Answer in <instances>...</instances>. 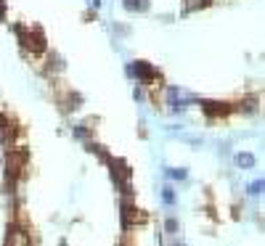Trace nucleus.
<instances>
[{"instance_id":"nucleus-11","label":"nucleus","mask_w":265,"mask_h":246,"mask_svg":"<svg viewBox=\"0 0 265 246\" xmlns=\"http://www.w3.org/2000/svg\"><path fill=\"white\" fill-rule=\"evenodd\" d=\"M205 6H210V0H191L189 3V8H205Z\"/></svg>"},{"instance_id":"nucleus-3","label":"nucleus","mask_w":265,"mask_h":246,"mask_svg":"<svg viewBox=\"0 0 265 246\" xmlns=\"http://www.w3.org/2000/svg\"><path fill=\"white\" fill-rule=\"evenodd\" d=\"M201 109H205L207 117H223V114L231 111V106L228 103H217V101H205V103H201Z\"/></svg>"},{"instance_id":"nucleus-10","label":"nucleus","mask_w":265,"mask_h":246,"mask_svg":"<svg viewBox=\"0 0 265 246\" xmlns=\"http://www.w3.org/2000/svg\"><path fill=\"white\" fill-rule=\"evenodd\" d=\"M186 170H167V177H173V180H186Z\"/></svg>"},{"instance_id":"nucleus-1","label":"nucleus","mask_w":265,"mask_h":246,"mask_svg":"<svg viewBox=\"0 0 265 246\" xmlns=\"http://www.w3.org/2000/svg\"><path fill=\"white\" fill-rule=\"evenodd\" d=\"M22 42L32 53H43L45 51V35L40 32V29H35V32H29V35H22Z\"/></svg>"},{"instance_id":"nucleus-2","label":"nucleus","mask_w":265,"mask_h":246,"mask_svg":"<svg viewBox=\"0 0 265 246\" xmlns=\"http://www.w3.org/2000/svg\"><path fill=\"white\" fill-rule=\"evenodd\" d=\"M128 74L135 77V80H151V77H157V72H154L146 61H133L128 66Z\"/></svg>"},{"instance_id":"nucleus-7","label":"nucleus","mask_w":265,"mask_h":246,"mask_svg":"<svg viewBox=\"0 0 265 246\" xmlns=\"http://www.w3.org/2000/svg\"><path fill=\"white\" fill-rule=\"evenodd\" d=\"M170 103H173V111H183L186 109V101L180 98V93L175 87H170Z\"/></svg>"},{"instance_id":"nucleus-6","label":"nucleus","mask_w":265,"mask_h":246,"mask_svg":"<svg viewBox=\"0 0 265 246\" xmlns=\"http://www.w3.org/2000/svg\"><path fill=\"white\" fill-rule=\"evenodd\" d=\"M255 162H257V159L252 156V153H247V151H244V153H236V164L244 167V170H252Z\"/></svg>"},{"instance_id":"nucleus-4","label":"nucleus","mask_w":265,"mask_h":246,"mask_svg":"<svg viewBox=\"0 0 265 246\" xmlns=\"http://www.w3.org/2000/svg\"><path fill=\"white\" fill-rule=\"evenodd\" d=\"M6 246H27V233L22 228H11L6 233Z\"/></svg>"},{"instance_id":"nucleus-9","label":"nucleus","mask_w":265,"mask_h":246,"mask_svg":"<svg viewBox=\"0 0 265 246\" xmlns=\"http://www.w3.org/2000/svg\"><path fill=\"white\" fill-rule=\"evenodd\" d=\"M162 202H165L167 207H173V204H175V191H173V188H162Z\"/></svg>"},{"instance_id":"nucleus-12","label":"nucleus","mask_w":265,"mask_h":246,"mask_svg":"<svg viewBox=\"0 0 265 246\" xmlns=\"http://www.w3.org/2000/svg\"><path fill=\"white\" fill-rule=\"evenodd\" d=\"M0 19H6V0H0Z\"/></svg>"},{"instance_id":"nucleus-5","label":"nucleus","mask_w":265,"mask_h":246,"mask_svg":"<svg viewBox=\"0 0 265 246\" xmlns=\"http://www.w3.org/2000/svg\"><path fill=\"white\" fill-rule=\"evenodd\" d=\"M125 8L133 13H144L149 8V0H125Z\"/></svg>"},{"instance_id":"nucleus-8","label":"nucleus","mask_w":265,"mask_h":246,"mask_svg":"<svg viewBox=\"0 0 265 246\" xmlns=\"http://www.w3.org/2000/svg\"><path fill=\"white\" fill-rule=\"evenodd\" d=\"M262 188H265V180L260 177V180H255V183H249L247 193H249V196H260V193H262Z\"/></svg>"}]
</instances>
